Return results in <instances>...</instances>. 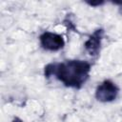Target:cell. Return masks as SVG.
Returning a JSON list of instances; mask_svg holds the SVG:
<instances>
[{
	"label": "cell",
	"mask_w": 122,
	"mask_h": 122,
	"mask_svg": "<svg viewBox=\"0 0 122 122\" xmlns=\"http://www.w3.org/2000/svg\"><path fill=\"white\" fill-rule=\"evenodd\" d=\"M91 64L83 60H66L61 63H50L44 69L47 78L54 75L66 87L80 89L88 80Z\"/></svg>",
	"instance_id": "cell-1"
},
{
	"label": "cell",
	"mask_w": 122,
	"mask_h": 122,
	"mask_svg": "<svg viewBox=\"0 0 122 122\" xmlns=\"http://www.w3.org/2000/svg\"><path fill=\"white\" fill-rule=\"evenodd\" d=\"M119 92L118 87L111 80H104L95 91V97L98 101L108 103L113 101Z\"/></svg>",
	"instance_id": "cell-2"
},
{
	"label": "cell",
	"mask_w": 122,
	"mask_h": 122,
	"mask_svg": "<svg viewBox=\"0 0 122 122\" xmlns=\"http://www.w3.org/2000/svg\"><path fill=\"white\" fill-rule=\"evenodd\" d=\"M40 44L43 49L51 51H56L61 50L65 46V41L62 35L51 32V31H45L43 32L40 37Z\"/></svg>",
	"instance_id": "cell-3"
},
{
	"label": "cell",
	"mask_w": 122,
	"mask_h": 122,
	"mask_svg": "<svg viewBox=\"0 0 122 122\" xmlns=\"http://www.w3.org/2000/svg\"><path fill=\"white\" fill-rule=\"evenodd\" d=\"M104 37V30L97 29L93 31V33L89 37V39L84 43L85 50L87 52L93 57H96L101 50L102 40Z\"/></svg>",
	"instance_id": "cell-4"
},
{
	"label": "cell",
	"mask_w": 122,
	"mask_h": 122,
	"mask_svg": "<svg viewBox=\"0 0 122 122\" xmlns=\"http://www.w3.org/2000/svg\"><path fill=\"white\" fill-rule=\"evenodd\" d=\"M63 24L67 27V29H68V30H72L73 31H77V30H76V28H75L74 23H72V21L70 19V17H69V16H67V17L64 19Z\"/></svg>",
	"instance_id": "cell-5"
},
{
	"label": "cell",
	"mask_w": 122,
	"mask_h": 122,
	"mask_svg": "<svg viewBox=\"0 0 122 122\" xmlns=\"http://www.w3.org/2000/svg\"><path fill=\"white\" fill-rule=\"evenodd\" d=\"M86 3H87L88 5H90V6H92V7H97V6H101V5H103L105 2H104V1H96V2L87 1Z\"/></svg>",
	"instance_id": "cell-6"
},
{
	"label": "cell",
	"mask_w": 122,
	"mask_h": 122,
	"mask_svg": "<svg viewBox=\"0 0 122 122\" xmlns=\"http://www.w3.org/2000/svg\"><path fill=\"white\" fill-rule=\"evenodd\" d=\"M114 5H119V13L122 15V1H114L112 2Z\"/></svg>",
	"instance_id": "cell-7"
},
{
	"label": "cell",
	"mask_w": 122,
	"mask_h": 122,
	"mask_svg": "<svg viewBox=\"0 0 122 122\" xmlns=\"http://www.w3.org/2000/svg\"><path fill=\"white\" fill-rule=\"evenodd\" d=\"M11 122H23V121H22L20 118H18V117H14Z\"/></svg>",
	"instance_id": "cell-8"
}]
</instances>
